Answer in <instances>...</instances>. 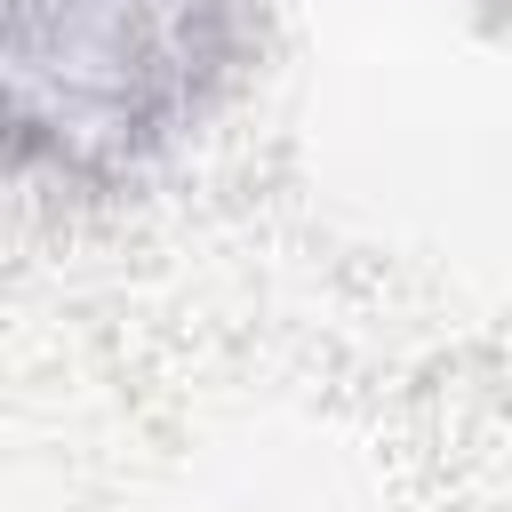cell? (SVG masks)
I'll return each instance as SVG.
<instances>
[{
  "mask_svg": "<svg viewBox=\"0 0 512 512\" xmlns=\"http://www.w3.org/2000/svg\"><path fill=\"white\" fill-rule=\"evenodd\" d=\"M232 0H8L16 168L120 184L232 72Z\"/></svg>",
  "mask_w": 512,
  "mask_h": 512,
  "instance_id": "1",
  "label": "cell"
}]
</instances>
